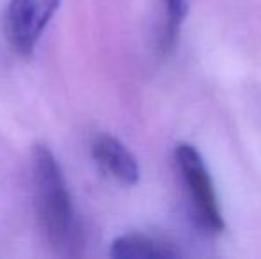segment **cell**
<instances>
[{
	"mask_svg": "<svg viewBox=\"0 0 261 259\" xmlns=\"http://www.w3.org/2000/svg\"><path fill=\"white\" fill-rule=\"evenodd\" d=\"M31 183L36 217L50 249L59 257H80L86 249L82 218L73 203L61 163L45 144H36L32 149Z\"/></svg>",
	"mask_w": 261,
	"mask_h": 259,
	"instance_id": "cell-1",
	"label": "cell"
},
{
	"mask_svg": "<svg viewBox=\"0 0 261 259\" xmlns=\"http://www.w3.org/2000/svg\"><path fill=\"white\" fill-rule=\"evenodd\" d=\"M174 160L185 183L192 222L204 233H220L224 229V218L203 156L194 146L181 142L174 149Z\"/></svg>",
	"mask_w": 261,
	"mask_h": 259,
	"instance_id": "cell-2",
	"label": "cell"
},
{
	"mask_svg": "<svg viewBox=\"0 0 261 259\" xmlns=\"http://www.w3.org/2000/svg\"><path fill=\"white\" fill-rule=\"evenodd\" d=\"M59 7L61 0H9L4 32L11 48L20 55H32Z\"/></svg>",
	"mask_w": 261,
	"mask_h": 259,
	"instance_id": "cell-3",
	"label": "cell"
},
{
	"mask_svg": "<svg viewBox=\"0 0 261 259\" xmlns=\"http://www.w3.org/2000/svg\"><path fill=\"white\" fill-rule=\"evenodd\" d=\"M94 162L100 165L103 172L109 174L119 183L134 187L141 178V167L134 153L112 135H98L91 146Z\"/></svg>",
	"mask_w": 261,
	"mask_h": 259,
	"instance_id": "cell-4",
	"label": "cell"
},
{
	"mask_svg": "<svg viewBox=\"0 0 261 259\" xmlns=\"http://www.w3.org/2000/svg\"><path fill=\"white\" fill-rule=\"evenodd\" d=\"M179 256L181 252L172 243L141 233L123 235L110 245V257L114 259H174Z\"/></svg>",
	"mask_w": 261,
	"mask_h": 259,
	"instance_id": "cell-5",
	"label": "cell"
},
{
	"mask_svg": "<svg viewBox=\"0 0 261 259\" xmlns=\"http://www.w3.org/2000/svg\"><path fill=\"white\" fill-rule=\"evenodd\" d=\"M164 6V25L158 34V48L164 53L174 48L181 23L189 14V2L187 0H162Z\"/></svg>",
	"mask_w": 261,
	"mask_h": 259,
	"instance_id": "cell-6",
	"label": "cell"
}]
</instances>
